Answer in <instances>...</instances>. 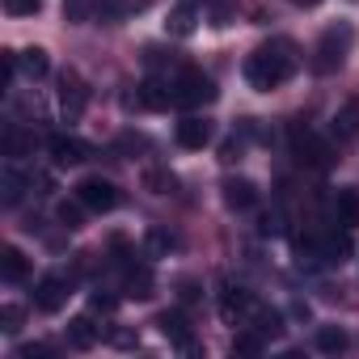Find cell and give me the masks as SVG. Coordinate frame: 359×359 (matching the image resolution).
Here are the masks:
<instances>
[{"mask_svg":"<svg viewBox=\"0 0 359 359\" xmlns=\"http://www.w3.org/2000/svg\"><path fill=\"white\" fill-rule=\"evenodd\" d=\"M292 72H296V55H292L287 43H262V47L245 60V81H250V89H258V93L279 89Z\"/></svg>","mask_w":359,"mask_h":359,"instance_id":"obj_1","label":"cell"},{"mask_svg":"<svg viewBox=\"0 0 359 359\" xmlns=\"http://www.w3.org/2000/svg\"><path fill=\"white\" fill-rule=\"evenodd\" d=\"M351 43H355V30H351L346 22L330 26V30L317 39V47H313V72H321V76L338 72V68L346 64V51H351Z\"/></svg>","mask_w":359,"mask_h":359,"instance_id":"obj_2","label":"cell"},{"mask_svg":"<svg viewBox=\"0 0 359 359\" xmlns=\"http://www.w3.org/2000/svg\"><path fill=\"white\" fill-rule=\"evenodd\" d=\"M208 102H216L212 76H203V72H195V68H187V72L173 76V106L195 110V106H208Z\"/></svg>","mask_w":359,"mask_h":359,"instance_id":"obj_3","label":"cell"},{"mask_svg":"<svg viewBox=\"0 0 359 359\" xmlns=\"http://www.w3.org/2000/svg\"><path fill=\"white\" fill-rule=\"evenodd\" d=\"M68 296H72V279L60 275V271H51V275H43V279L34 283V304H39L43 313H60V309L68 304Z\"/></svg>","mask_w":359,"mask_h":359,"instance_id":"obj_4","label":"cell"},{"mask_svg":"<svg viewBox=\"0 0 359 359\" xmlns=\"http://www.w3.org/2000/svg\"><path fill=\"white\" fill-rule=\"evenodd\" d=\"M292 148H296V161L309 165V169H325L330 156H334L330 144H325L321 135H313L309 127H296V131H292Z\"/></svg>","mask_w":359,"mask_h":359,"instance_id":"obj_5","label":"cell"},{"mask_svg":"<svg viewBox=\"0 0 359 359\" xmlns=\"http://www.w3.org/2000/svg\"><path fill=\"white\" fill-rule=\"evenodd\" d=\"M89 106V85L76 76V72H64L60 76V110H64V123H76Z\"/></svg>","mask_w":359,"mask_h":359,"instance_id":"obj_6","label":"cell"},{"mask_svg":"<svg viewBox=\"0 0 359 359\" xmlns=\"http://www.w3.org/2000/svg\"><path fill=\"white\" fill-rule=\"evenodd\" d=\"M76 199H81L89 212H114V203H118V187L106 182V177H85V182L76 187Z\"/></svg>","mask_w":359,"mask_h":359,"instance_id":"obj_7","label":"cell"},{"mask_svg":"<svg viewBox=\"0 0 359 359\" xmlns=\"http://www.w3.org/2000/svg\"><path fill=\"white\" fill-rule=\"evenodd\" d=\"M250 304H254V296H250L241 283H233V279L220 283V317H224L229 325H241L245 313H250Z\"/></svg>","mask_w":359,"mask_h":359,"instance_id":"obj_8","label":"cell"},{"mask_svg":"<svg viewBox=\"0 0 359 359\" xmlns=\"http://www.w3.org/2000/svg\"><path fill=\"white\" fill-rule=\"evenodd\" d=\"M47 152H51L55 165H81V161H89V144L76 140V135H51Z\"/></svg>","mask_w":359,"mask_h":359,"instance_id":"obj_9","label":"cell"},{"mask_svg":"<svg viewBox=\"0 0 359 359\" xmlns=\"http://www.w3.org/2000/svg\"><path fill=\"white\" fill-rule=\"evenodd\" d=\"M177 144L182 148H191V152H199V148H208L212 144V123L208 118H199V114H187L182 123H177Z\"/></svg>","mask_w":359,"mask_h":359,"instance_id":"obj_10","label":"cell"},{"mask_svg":"<svg viewBox=\"0 0 359 359\" xmlns=\"http://www.w3.org/2000/svg\"><path fill=\"white\" fill-rule=\"evenodd\" d=\"M334 224L342 233H355V224H359V191L355 187H342L334 195Z\"/></svg>","mask_w":359,"mask_h":359,"instance_id":"obj_11","label":"cell"},{"mask_svg":"<svg viewBox=\"0 0 359 359\" xmlns=\"http://www.w3.org/2000/svg\"><path fill=\"white\" fill-rule=\"evenodd\" d=\"M30 182H34V177L26 169H18V165H9L5 173H0V199H5V208H18Z\"/></svg>","mask_w":359,"mask_h":359,"instance_id":"obj_12","label":"cell"},{"mask_svg":"<svg viewBox=\"0 0 359 359\" xmlns=\"http://www.w3.org/2000/svg\"><path fill=\"white\" fill-rule=\"evenodd\" d=\"M156 325H161V334L169 338V342H177V346H187L191 351V321H187V313H177V309H165L161 317H156Z\"/></svg>","mask_w":359,"mask_h":359,"instance_id":"obj_13","label":"cell"},{"mask_svg":"<svg viewBox=\"0 0 359 359\" xmlns=\"http://www.w3.org/2000/svg\"><path fill=\"white\" fill-rule=\"evenodd\" d=\"M140 106H148V110H169L173 106V81H156V76H148L144 85H140Z\"/></svg>","mask_w":359,"mask_h":359,"instance_id":"obj_14","label":"cell"},{"mask_svg":"<svg viewBox=\"0 0 359 359\" xmlns=\"http://www.w3.org/2000/svg\"><path fill=\"white\" fill-rule=\"evenodd\" d=\"M224 203H229L233 212H245V208L258 203V191H254L250 177H224Z\"/></svg>","mask_w":359,"mask_h":359,"instance_id":"obj_15","label":"cell"},{"mask_svg":"<svg viewBox=\"0 0 359 359\" xmlns=\"http://www.w3.org/2000/svg\"><path fill=\"white\" fill-rule=\"evenodd\" d=\"M241 325H250V330H258V334H262V338H275V334H279V330H283V317H279V313H275V309H266V304H258V300H254V304H250V313H245V321H241Z\"/></svg>","mask_w":359,"mask_h":359,"instance_id":"obj_16","label":"cell"},{"mask_svg":"<svg viewBox=\"0 0 359 359\" xmlns=\"http://www.w3.org/2000/svg\"><path fill=\"white\" fill-rule=\"evenodd\" d=\"M199 13H203V9L173 5V9H169V18H165V30H169L173 39H191V34H195V26H199Z\"/></svg>","mask_w":359,"mask_h":359,"instance_id":"obj_17","label":"cell"},{"mask_svg":"<svg viewBox=\"0 0 359 359\" xmlns=\"http://www.w3.org/2000/svg\"><path fill=\"white\" fill-rule=\"evenodd\" d=\"M173 250H177V237H173L165 224H152V229L144 233V254H148V258H169Z\"/></svg>","mask_w":359,"mask_h":359,"instance_id":"obj_18","label":"cell"},{"mask_svg":"<svg viewBox=\"0 0 359 359\" xmlns=\"http://www.w3.org/2000/svg\"><path fill=\"white\" fill-rule=\"evenodd\" d=\"M97 338H102V325H93V317H72V321H68V342H72L76 351L97 346Z\"/></svg>","mask_w":359,"mask_h":359,"instance_id":"obj_19","label":"cell"},{"mask_svg":"<svg viewBox=\"0 0 359 359\" xmlns=\"http://www.w3.org/2000/svg\"><path fill=\"white\" fill-rule=\"evenodd\" d=\"M26 271H30L26 254H22L18 245H5V254H0V275H5V283H22Z\"/></svg>","mask_w":359,"mask_h":359,"instance_id":"obj_20","label":"cell"},{"mask_svg":"<svg viewBox=\"0 0 359 359\" xmlns=\"http://www.w3.org/2000/svg\"><path fill=\"white\" fill-rule=\"evenodd\" d=\"M346 342H351V338H346V330H342V325H321V330H317V338H313V346H317L321 355H342V351H346Z\"/></svg>","mask_w":359,"mask_h":359,"instance_id":"obj_21","label":"cell"},{"mask_svg":"<svg viewBox=\"0 0 359 359\" xmlns=\"http://www.w3.org/2000/svg\"><path fill=\"white\" fill-rule=\"evenodd\" d=\"M330 131H334L338 140H355V135H359V102H346V106L334 114Z\"/></svg>","mask_w":359,"mask_h":359,"instance_id":"obj_22","label":"cell"},{"mask_svg":"<svg viewBox=\"0 0 359 359\" xmlns=\"http://www.w3.org/2000/svg\"><path fill=\"white\" fill-rule=\"evenodd\" d=\"M18 64H22V72H26L30 81H43V76L51 72V60H47L43 47H26V51L18 55Z\"/></svg>","mask_w":359,"mask_h":359,"instance_id":"obj_23","label":"cell"},{"mask_svg":"<svg viewBox=\"0 0 359 359\" xmlns=\"http://www.w3.org/2000/svg\"><path fill=\"white\" fill-rule=\"evenodd\" d=\"M152 287H156V279H152L148 266H127V296L131 300H148Z\"/></svg>","mask_w":359,"mask_h":359,"instance_id":"obj_24","label":"cell"},{"mask_svg":"<svg viewBox=\"0 0 359 359\" xmlns=\"http://www.w3.org/2000/svg\"><path fill=\"white\" fill-rule=\"evenodd\" d=\"M262 342H266V338H262L258 330H250V325H245V330L233 338V355H258V351H262Z\"/></svg>","mask_w":359,"mask_h":359,"instance_id":"obj_25","label":"cell"},{"mask_svg":"<svg viewBox=\"0 0 359 359\" xmlns=\"http://www.w3.org/2000/svg\"><path fill=\"white\" fill-rule=\"evenodd\" d=\"M85 212H89V208L76 199V203H60V212H55V216H60V224H64L68 233H76V229H81V220H85Z\"/></svg>","mask_w":359,"mask_h":359,"instance_id":"obj_26","label":"cell"},{"mask_svg":"<svg viewBox=\"0 0 359 359\" xmlns=\"http://www.w3.org/2000/svg\"><path fill=\"white\" fill-rule=\"evenodd\" d=\"M22 317H26L22 304H5V309H0V330H5V334H18V330H22Z\"/></svg>","mask_w":359,"mask_h":359,"instance_id":"obj_27","label":"cell"},{"mask_svg":"<svg viewBox=\"0 0 359 359\" xmlns=\"http://www.w3.org/2000/svg\"><path fill=\"white\" fill-rule=\"evenodd\" d=\"M43 9V0H5V13L9 18H34Z\"/></svg>","mask_w":359,"mask_h":359,"instance_id":"obj_28","label":"cell"},{"mask_svg":"<svg viewBox=\"0 0 359 359\" xmlns=\"http://www.w3.org/2000/svg\"><path fill=\"white\" fill-rule=\"evenodd\" d=\"M144 182L156 191V195H169L173 191V173H161V169H148V177H144Z\"/></svg>","mask_w":359,"mask_h":359,"instance_id":"obj_29","label":"cell"},{"mask_svg":"<svg viewBox=\"0 0 359 359\" xmlns=\"http://www.w3.org/2000/svg\"><path fill=\"white\" fill-rule=\"evenodd\" d=\"M64 18H68L72 26H81V22L89 18V0H64Z\"/></svg>","mask_w":359,"mask_h":359,"instance_id":"obj_30","label":"cell"},{"mask_svg":"<svg viewBox=\"0 0 359 359\" xmlns=\"http://www.w3.org/2000/svg\"><path fill=\"white\" fill-rule=\"evenodd\" d=\"M5 148H9V156L18 161V156H26V148H30V140H26V135H22L18 127H13V131H9V140H5Z\"/></svg>","mask_w":359,"mask_h":359,"instance_id":"obj_31","label":"cell"},{"mask_svg":"<svg viewBox=\"0 0 359 359\" xmlns=\"http://www.w3.org/2000/svg\"><path fill=\"white\" fill-rule=\"evenodd\" d=\"M18 359H51V346L30 342V346H22V351H18Z\"/></svg>","mask_w":359,"mask_h":359,"instance_id":"obj_32","label":"cell"},{"mask_svg":"<svg viewBox=\"0 0 359 359\" xmlns=\"http://www.w3.org/2000/svg\"><path fill=\"white\" fill-rule=\"evenodd\" d=\"M177 296H182V304H195V300H199L203 292H199V283H191V279H187V283H182V292H177Z\"/></svg>","mask_w":359,"mask_h":359,"instance_id":"obj_33","label":"cell"},{"mask_svg":"<svg viewBox=\"0 0 359 359\" xmlns=\"http://www.w3.org/2000/svg\"><path fill=\"white\" fill-rule=\"evenodd\" d=\"M177 5H191V9H203V5H208V0H177Z\"/></svg>","mask_w":359,"mask_h":359,"instance_id":"obj_34","label":"cell"},{"mask_svg":"<svg viewBox=\"0 0 359 359\" xmlns=\"http://www.w3.org/2000/svg\"><path fill=\"white\" fill-rule=\"evenodd\" d=\"M292 5H300V9H313V5H321V0H292Z\"/></svg>","mask_w":359,"mask_h":359,"instance_id":"obj_35","label":"cell"}]
</instances>
